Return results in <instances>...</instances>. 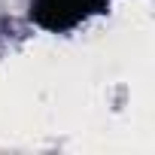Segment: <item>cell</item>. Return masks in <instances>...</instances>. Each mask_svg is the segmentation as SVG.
<instances>
[{
  "label": "cell",
  "mask_w": 155,
  "mask_h": 155,
  "mask_svg": "<svg viewBox=\"0 0 155 155\" xmlns=\"http://www.w3.org/2000/svg\"><path fill=\"white\" fill-rule=\"evenodd\" d=\"M110 0H31V18L46 31H70L107 9Z\"/></svg>",
  "instance_id": "obj_1"
}]
</instances>
